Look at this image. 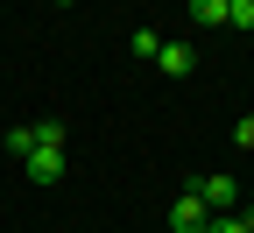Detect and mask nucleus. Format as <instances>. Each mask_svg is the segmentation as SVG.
<instances>
[{"instance_id":"5","label":"nucleus","mask_w":254,"mask_h":233,"mask_svg":"<svg viewBox=\"0 0 254 233\" xmlns=\"http://www.w3.org/2000/svg\"><path fill=\"white\" fill-rule=\"evenodd\" d=\"M184 7H190L198 28H226V0H184Z\"/></svg>"},{"instance_id":"9","label":"nucleus","mask_w":254,"mask_h":233,"mask_svg":"<svg viewBox=\"0 0 254 233\" xmlns=\"http://www.w3.org/2000/svg\"><path fill=\"white\" fill-rule=\"evenodd\" d=\"M205 233H240V212H212V226Z\"/></svg>"},{"instance_id":"2","label":"nucleus","mask_w":254,"mask_h":233,"mask_svg":"<svg viewBox=\"0 0 254 233\" xmlns=\"http://www.w3.org/2000/svg\"><path fill=\"white\" fill-rule=\"evenodd\" d=\"M205 226H212V205L198 198V184H190L177 205H170V233H205Z\"/></svg>"},{"instance_id":"10","label":"nucleus","mask_w":254,"mask_h":233,"mask_svg":"<svg viewBox=\"0 0 254 233\" xmlns=\"http://www.w3.org/2000/svg\"><path fill=\"white\" fill-rule=\"evenodd\" d=\"M240 233H254V205H247V212H240Z\"/></svg>"},{"instance_id":"8","label":"nucleus","mask_w":254,"mask_h":233,"mask_svg":"<svg viewBox=\"0 0 254 233\" xmlns=\"http://www.w3.org/2000/svg\"><path fill=\"white\" fill-rule=\"evenodd\" d=\"M233 142H240V149H254V113H240V120H233Z\"/></svg>"},{"instance_id":"4","label":"nucleus","mask_w":254,"mask_h":233,"mask_svg":"<svg viewBox=\"0 0 254 233\" xmlns=\"http://www.w3.org/2000/svg\"><path fill=\"white\" fill-rule=\"evenodd\" d=\"M190 64H198V50H190V43H163L155 71H163V78H190Z\"/></svg>"},{"instance_id":"3","label":"nucleus","mask_w":254,"mask_h":233,"mask_svg":"<svg viewBox=\"0 0 254 233\" xmlns=\"http://www.w3.org/2000/svg\"><path fill=\"white\" fill-rule=\"evenodd\" d=\"M198 198H205L212 212H233V205H240V184H233V177H198Z\"/></svg>"},{"instance_id":"1","label":"nucleus","mask_w":254,"mask_h":233,"mask_svg":"<svg viewBox=\"0 0 254 233\" xmlns=\"http://www.w3.org/2000/svg\"><path fill=\"white\" fill-rule=\"evenodd\" d=\"M64 142H71L64 120H21V127H7V155L28 170V184H57L64 177Z\"/></svg>"},{"instance_id":"7","label":"nucleus","mask_w":254,"mask_h":233,"mask_svg":"<svg viewBox=\"0 0 254 233\" xmlns=\"http://www.w3.org/2000/svg\"><path fill=\"white\" fill-rule=\"evenodd\" d=\"M226 28H240V36H254V0H226Z\"/></svg>"},{"instance_id":"6","label":"nucleus","mask_w":254,"mask_h":233,"mask_svg":"<svg viewBox=\"0 0 254 233\" xmlns=\"http://www.w3.org/2000/svg\"><path fill=\"white\" fill-rule=\"evenodd\" d=\"M127 50H134V57H148V64H155V57H163V36H155V28H134V36H127Z\"/></svg>"}]
</instances>
